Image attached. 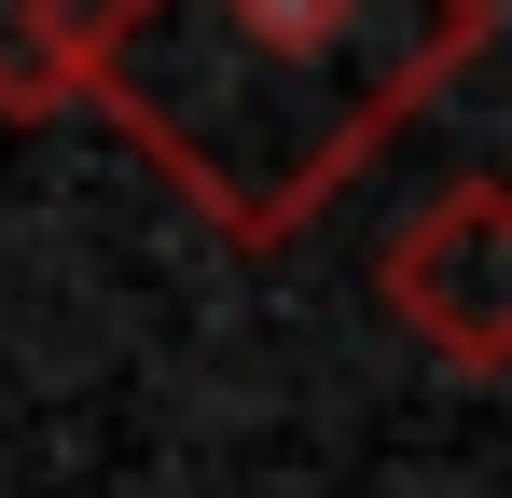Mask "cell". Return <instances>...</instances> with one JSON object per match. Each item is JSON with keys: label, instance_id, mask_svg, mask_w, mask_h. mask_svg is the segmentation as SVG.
<instances>
[{"label": "cell", "instance_id": "7a4b0ae2", "mask_svg": "<svg viewBox=\"0 0 512 498\" xmlns=\"http://www.w3.org/2000/svg\"><path fill=\"white\" fill-rule=\"evenodd\" d=\"M84 14H97V0H0V70H14V83H42V56H56Z\"/></svg>", "mask_w": 512, "mask_h": 498}, {"label": "cell", "instance_id": "6da1fadb", "mask_svg": "<svg viewBox=\"0 0 512 498\" xmlns=\"http://www.w3.org/2000/svg\"><path fill=\"white\" fill-rule=\"evenodd\" d=\"M457 28V0H139L111 83L236 194H277L346 125L416 83V56Z\"/></svg>", "mask_w": 512, "mask_h": 498}]
</instances>
